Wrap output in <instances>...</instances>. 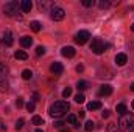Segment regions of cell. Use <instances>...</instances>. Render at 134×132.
Wrapping results in <instances>:
<instances>
[{
	"label": "cell",
	"mask_w": 134,
	"mask_h": 132,
	"mask_svg": "<svg viewBox=\"0 0 134 132\" xmlns=\"http://www.w3.org/2000/svg\"><path fill=\"white\" fill-rule=\"evenodd\" d=\"M34 132H42V129H36Z\"/></svg>",
	"instance_id": "obj_42"
},
{
	"label": "cell",
	"mask_w": 134,
	"mask_h": 132,
	"mask_svg": "<svg viewBox=\"0 0 134 132\" xmlns=\"http://www.w3.org/2000/svg\"><path fill=\"white\" fill-rule=\"evenodd\" d=\"M16 106H17V107H22V106H24V98H17V101H16Z\"/></svg>",
	"instance_id": "obj_34"
},
{
	"label": "cell",
	"mask_w": 134,
	"mask_h": 132,
	"mask_svg": "<svg viewBox=\"0 0 134 132\" xmlns=\"http://www.w3.org/2000/svg\"><path fill=\"white\" fill-rule=\"evenodd\" d=\"M22 78L24 79H31L33 78V71L31 70H24L22 71Z\"/></svg>",
	"instance_id": "obj_24"
},
{
	"label": "cell",
	"mask_w": 134,
	"mask_h": 132,
	"mask_svg": "<svg viewBox=\"0 0 134 132\" xmlns=\"http://www.w3.org/2000/svg\"><path fill=\"white\" fill-rule=\"evenodd\" d=\"M34 109H36V104H34L33 101L27 103V110H28V112H34Z\"/></svg>",
	"instance_id": "obj_29"
},
{
	"label": "cell",
	"mask_w": 134,
	"mask_h": 132,
	"mask_svg": "<svg viewBox=\"0 0 134 132\" xmlns=\"http://www.w3.org/2000/svg\"><path fill=\"white\" fill-rule=\"evenodd\" d=\"M17 9H19V3H17L16 0H11V2H8V3H5V6H3V13H5L6 16H9V17L16 16Z\"/></svg>",
	"instance_id": "obj_4"
},
{
	"label": "cell",
	"mask_w": 134,
	"mask_h": 132,
	"mask_svg": "<svg viewBox=\"0 0 134 132\" xmlns=\"http://www.w3.org/2000/svg\"><path fill=\"white\" fill-rule=\"evenodd\" d=\"M89 37H91L89 31L83 30V31H78V33H76V36H75V42L80 44V45H84V44L89 40Z\"/></svg>",
	"instance_id": "obj_6"
},
{
	"label": "cell",
	"mask_w": 134,
	"mask_h": 132,
	"mask_svg": "<svg viewBox=\"0 0 134 132\" xmlns=\"http://www.w3.org/2000/svg\"><path fill=\"white\" fill-rule=\"evenodd\" d=\"M30 28L33 30L34 33H39V31H41V28H42V25H41V22L33 20V22H30Z\"/></svg>",
	"instance_id": "obj_15"
},
{
	"label": "cell",
	"mask_w": 134,
	"mask_h": 132,
	"mask_svg": "<svg viewBox=\"0 0 134 132\" xmlns=\"http://www.w3.org/2000/svg\"><path fill=\"white\" fill-rule=\"evenodd\" d=\"M6 75H8V68H6V65L0 64V79H5Z\"/></svg>",
	"instance_id": "obj_20"
},
{
	"label": "cell",
	"mask_w": 134,
	"mask_h": 132,
	"mask_svg": "<svg viewBox=\"0 0 134 132\" xmlns=\"http://www.w3.org/2000/svg\"><path fill=\"white\" fill-rule=\"evenodd\" d=\"M24 123H25V121H24V118H19V120L16 121V126H14V128H16V129H22Z\"/></svg>",
	"instance_id": "obj_32"
},
{
	"label": "cell",
	"mask_w": 134,
	"mask_h": 132,
	"mask_svg": "<svg viewBox=\"0 0 134 132\" xmlns=\"http://www.w3.org/2000/svg\"><path fill=\"white\" fill-rule=\"evenodd\" d=\"M83 70H84V67L81 65V64H80V65H76V71H78V73H81Z\"/></svg>",
	"instance_id": "obj_37"
},
{
	"label": "cell",
	"mask_w": 134,
	"mask_h": 132,
	"mask_svg": "<svg viewBox=\"0 0 134 132\" xmlns=\"http://www.w3.org/2000/svg\"><path fill=\"white\" fill-rule=\"evenodd\" d=\"M84 129H86L87 132L94 131V129H95V123H94V121H86V124H84Z\"/></svg>",
	"instance_id": "obj_23"
},
{
	"label": "cell",
	"mask_w": 134,
	"mask_h": 132,
	"mask_svg": "<svg viewBox=\"0 0 134 132\" xmlns=\"http://www.w3.org/2000/svg\"><path fill=\"white\" fill-rule=\"evenodd\" d=\"M67 123H70V124L75 126V124H76V117H75V115H69V117H67Z\"/></svg>",
	"instance_id": "obj_28"
},
{
	"label": "cell",
	"mask_w": 134,
	"mask_h": 132,
	"mask_svg": "<svg viewBox=\"0 0 134 132\" xmlns=\"http://www.w3.org/2000/svg\"><path fill=\"white\" fill-rule=\"evenodd\" d=\"M63 126H64V121H56V123H55V128H56V129H61Z\"/></svg>",
	"instance_id": "obj_35"
},
{
	"label": "cell",
	"mask_w": 134,
	"mask_h": 132,
	"mask_svg": "<svg viewBox=\"0 0 134 132\" xmlns=\"http://www.w3.org/2000/svg\"><path fill=\"white\" fill-rule=\"evenodd\" d=\"M69 109H70V106H69V103L67 101H56L55 104H52L50 106V115L53 117V118H61V117H64L67 112H69Z\"/></svg>",
	"instance_id": "obj_1"
},
{
	"label": "cell",
	"mask_w": 134,
	"mask_h": 132,
	"mask_svg": "<svg viewBox=\"0 0 134 132\" xmlns=\"http://www.w3.org/2000/svg\"><path fill=\"white\" fill-rule=\"evenodd\" d=\"M20 6H22V11H24V13H30L31 8H33V3H31V0H24V2L20 3Z\"/></svg>",
	"instance_id": "obj_13"
},
{
	"label": "cell",
	"mask_w": 134,
	"mask_h": 132,
	"mask_svg": "<svg viewBox=\"0 0 134 132\" xmlns=\"http://www.w3.org/2000/svg\"><path fill=\"white\" fill-rule=\"evenodd\" d=\"M100 107H101L100 101H91V103L87 104V109H89V110H97V109H100Z\"/></svg>",
	"instance_id": "obj_17"
},
{
	"label": "cell",
	"mask_w": 134,
	"mask_h": 132,
	"mask_svg": "<svg viewBox=\"0 0 134 132\" xmlns=\"http://www.w3.org/2000/svg\"><path fill=\"white\" fill-rule=\"evenodd\" d=\"M63 70H64V67H63L61 62H53V64L50 65V71H52L53 75H61Z\"/></svg>",
	"instance_id": "obj_9"
},
{
	"label": "cell",
	"mask_w": 134,
	"mask_h": 132,
	"mask_svg": "<svg viewBox=\"0 0 134 132\" xmlns=\"http://www.w3.org/2000/svg\"><path fill=\"white\" fill-rule=\"evenodd\" d=\"M106 44L98 39V37H95V39H92V42H91V50L95 53V55H103L104 53V50H106Z\"/></svg>",
	"instance_id": "obj_3"
},
{
	"label": "cell",
	"mask_w": 134,
	"mask_h": 132,
	"mask_svg": "<svg viewBox=\"0 0 134 132\" xmlns=\"http://www.w3.org/2000/svg\"><path fill=\"white\" fill-rule=\"evenodd\" d=\"M36 101H39V95L37 93H33V103H36Z\"/></svg>",
	"instance_id": "obj_38"
},
{
	"label": "cell",
	"mask_w": 134,
	"mask_h": 132,
	"mask_svg": "<svg viewBox=\"0 0 134 132\" xmlns=\"http://www.w3.org/2000/svg\"><path fill=\"white\" fill-rule=\"evenodd\" d=\"M87 87H89V84H87L86 81H78V82H76V89H78L80 92H84Z\"/></svg>",
	"instance_id": "obj_18"
},
{
	"label": "cell",
	"mask_w": 134,
	"mask_h": 132,
	"mask_svg": "<svg viewBox=\"0 0 134 132\" xmlns=\"http://www.w3.org/2000/svg\"><path fill=\"white\" fill-rule=\"evenodd\" d=\"M70 95H72V89H70V87H67V89L63 90V97H64V98H69Z\"/></svg>",
	"instance_id": "obj_33"
},
{
	"label": "cell",
	"mask_w": 134,
	"mask_h": 132,
	"mask_svg": "<svg viewBox=\"0 0 134 132\" xmlns=\"http://www.w3.org/2000/svg\"><path fill=\"white\" fill-rule=\"evenodd\" d=\"M111 93H112V87L109 84H103L100 87V90H98V95L100 97H109Z\"/></svg>",
	"instance_id": "obj_8"
},
{
	"label": "cell",
	"mask_w": 134,
	"mask_h": 132,
	"mask_svg": "<svg viewBox=\"0 0 134 132\" xmlns=\"http://www.w3.org/2000/svg\"><path fill=\"white\" fill-rule=\"evenodd\" d=\"M13 42H14V39H13V34L9 33V31H6V33L2 36V45H5V47H11Z\"/></svg>",
	"instance_id": "obj_7"
},
{
	"label": "cell",
	"mask_w": 134,
	"mask_h": 132,
	"mask_svg": "<svg viewBox=\"0 0 134 132\" xmlns=\"http://www.w3.org/2000/svg\"><path fill=\"white\" fill-rule=\"evenodd\" d=\"M120 129H119V126L115 124V123H109L108 124V128H106V132H119Z\"/></svg>",
	"instance_id": "obj_19"
},
{
	"label": "cell",
	"mask_w": 134,
	"mask_h": 132,
	"mask_svg": "<svg viewBox=\"0 0 134 132\" xmlns=\"http://www.w3.org/2000/svg\"><path fill=\"white\" fill-rule=\"evenodd\" d=\"M14 56H16V59H20V61H25V59H28V55H27L24 50H17Z\"/></svg>",
	"instance_id": "obj_16"
},
{
	"label": "cell",
	"mask_w": 134,
	"mask_h": 132,
	"mask_svg": "<svg viewBox=\"0 0 134 132\" xmlns=\"http://www.w3.org/2000/svg\"><path fill=\"white\" fill-rule=\"evenodd\" d=\"M109 115H111V113H109V110H104V112L101 113V117H103V118H108Z\"/></svg>",
	"instance_id": "obj_36"
},
{
	"label": "cell",
	"mask_w": 134,
	"mask_h": 132,
	"mask_svg": "<svg viewBox=\"0 0 134 132\" xmlns=\"http://www.w3.org/2000/svg\"><path fill=\"white\" fill-rule=\"evenodd\" d=\"M31 123H33V124H36V126H41V124H44V120H42V117L34 115L33 120H31Z\"/></svg>",
	"instance_id": "obj_21"
},
{
	"label": "cell",
	"mask_w": 134,
	"mask_h": 132,
	"mask_svg": "<svg viewBox=\"0 0 134 132\" xmlns=\"http://www.w3.org/2000/svg\"><path fill=\"white\" fill-rule=\"evenodd\" d=\"M44 53H45V48H44L42 45H39V47L36 48V55H37V56H42Z\"/></svg>",
	"instance_id": "obj_31"
},
{
	"label": "cell",
	"mask_w": 134,
	"mask_h": 132,
	"mask_svg": "<svg viewBox=\"0 0 134 132\" xmlns=\"http://www.w3.org/2000/svg\"><path fill=\"white\" fill-rule=\"evenodd\" d=\"M131 107H133V109H134V99H133V103H131Z\"/></svg>",
	"instance_id": "obj_44"
},
{
	"label": "cell",
	"mask_w": 134,
	"mask_h": 132,
	"mask_svg": "<svg viewBox=\"0 0 134 132\" xmlns=\"http://www.w3.org/2000/svg\"><path fill=\"white\" fill-rule=\"evenodd\" d=\"M64 16H66V11H64L61 6H53V8L50 9V17H52V20H55V22L63 20Z\"/></svg>",
	"instance_id": "obj_5"
},
{
	"label": "cell",
	"mask_w": 134,
	"mask_h": 132,
	"mask_svg": "<svg viewBox=\"0 0 134 132\" xmlns=\"http://www.w3.org/2000/svg\"><path fill=\"white\" fill-rule=\"evenodd\" d=\"M109 5H111V3H109L108 0H101L100 3H98V6H100L101 9H106V8H109Z\"/></svg>",
	"instance_id": "obj_27"
},
{
	"label": "cell",
	"mask_w": 134,
	"mask_h": 132,
	"mask_svg": "<svg viewBox=\"0 0 134 132\" xmlns=\"http://www.w3.org/2000/svg\"><path fill=\"white\" fill-rule=\"evenodd\" d=\"M61 53H63L64 58H73V56H75V48H73V47H64V48L61 50Z\"/></svg>",
	"instance_id": "obj_10"
},
{
	"label": "cell",
	"mask_w": 134,
	"mask_h": 132,
	"mask_svg": "<svg viewBox=\"0 0 134 132\" xmlns=\"http://www.w3.org/2000/svg\"><path fill=\"white\" fill-rule=\"evenodd\" d=\"M5 129H6V128H5V126H3V123L0 121V131H5Z\"/></svg>",
	"instance_id": "obj_40"
},
{
	"label": "cell",
	"mask_w": 134,
	"mask_h": 132,
	"mask_svg": "<svg viewBox=\"0 0 134 132\" xmlns=\"http://www.w3.org/2000/svg\"><path fill=\"white\" fill-rule=\"evenodd\" d=\"M37 8H39L41 11H45V9H48V8L52 9V8H53V5H52V3H48V2L39 0V2H37Z\"/></svg>",
	"instance_id": "obj_14"
},
{
	"label": "cell",
	"mask_w": 134,
	"mask_h": 132,
	"mask_svg": "<svg viewBox=\"0 0 134 132\" xmlns=\"http://www.w3.org/2000/svg\"><path fill=\"white\" fill-rule=\"evenodd\" d=\"M119 129L122 132H134V115H122L119 121Z\"/></svg>",
	"instance_id": "obj_2"
},
{
	"label": "cell",
	"mask_w": 134,
	"mask_h": 132,
	"mask_svg": "<svg viewBox=\"0 0 134 132\" xmlns=\"http://www.w3.org/2000/svg\"><path fill=\"white\" fill-rule=\"evenodd\" d=\"M6 87H8L6 79H0V92H5V90H6Z\"/></svg>",
	"instance_id": "obj_26"
},
{
	"label": "cell",
	"mask_w": 134,
	"mask_h": 132,
	"mask_svg": "<svg viewBox=\"0 0 134 132\" xmlns=\"http://www.w3.org/2000/svg\"><path fill=\"white\" fill-rule=\"evenodd\" d=\"M131 90L134 92V84H131Z\"/></svg>",
	"instance_id": "obj_43"
},
{
	"label": "cell",
	"mask_w": 134,
	"mask_h": 132,
	"mask_svg": "<svg viewBox=\"0 0 134 132\" xmlns=\"http://www.w3.org/2000/svg\"><path fill=\"white\" fill-rule=\"evenodd\" d=\"M117 113H120V115H125L126 113V106L122 103V104H117Z\"/></svg>",
	"instance_id": "obj_22"
},
{
	"label": "cell",
	"mask_w": 134,
	"mask_h": 132,
	"mask_svg": "<svg viewBox=\"0 0 134 132\" xmlns=\"http://www.w3.org/2000/svg\"><path fill=\"white\" fill-rule=\"evenodd\" d=\"M81 3H83V6L89 8V6H94V5H95V0H83Z\"/></svg>",
	"instance_id": "obj_25"
},
{
	"label": "cell",
	"mask_w": 134,
	"mask_h": 132,
	"mask_svg": "<svg viewBox=\"0 0 134 132\" xmlns=\"http://www.w3.org/2000/svg\"><path fill=\"white\" fill-rule=\"evenodd\" d=\"M59 132H70V131H69V129H61Z\"/></svg>",
	"instance_id": "obj_41"
},
{
	"label": "cell",
	"mask_w": 134,
	"mask_h": 132,
	"mask_svg": "<svg viewBox=\"0 0 134 132\" xmlns=\"http://www.w3.org/2000/svg\"><path fill=\"white\" fill-rule=\"evenodd\" d=\"M131 30H133V31H134V23H133V25H131Z\"/></svg>",
	"instance_id": "obj_45"
},
{
	"label": "cell",
	"mask_w": 134,
	"mask_h": 132,
	"mask_svg": "<svg viewBox=\"0 0 134 132\" xmlns=\"http://www.w3.org/2000/svg\"><path fill=\"white\" fill-rule=\"evenodd\" d=\"M31 44H33V39H31L30 36H24V37H20V45H22L24 48L31 47Z\"/></svg>",
	"instance_id": "obj_12"
},
{
	"label": "cell",
	"mask_w": 134,
	"mask_h": 132,
	"mask_svg": "<svg viewBox=\"0 0 134 132\" xmlns=\"http://www.w3.org/2000/svg\"><path fill=\"white\" fill-rule=\"evenodd\" d=\"M84 115H86V112L84 110H80V118H84Z\"/></svg>",
	"instance_id": "obj_39"
},
{
	"label": "cell",
	"mask_w": 134,
	"mask_h": 132,
	"mask_svg": "<svg viewBox=\"0 0 134 132\" xmlns=\"http://www.w3.org/2000/svg\"><path fill=\"white\" fill-rule=\"evenodd\" d=\"M126 61H128V58H126L125 53H119V55L115 56V64H117V65H125Z\"/></svg>",
	"instance_id": "obj_11"
},
{
	"label": "cell",
	"mask_w": 134,
	"mask_h": 132,
	"mask_svg": "<svg viewBox=\"0 0 134 132\" xmlns=\"http://www.w3.org/2000/svg\"><path fill=\"white\" fill-rule=\"evenodd\" d=\"M84 95H83V93H78V95H76V97H75V101H76V103H78V104H81V103H84Z\"/></svg>",
	"instance_id": "obj_30"
}]
</instances>
